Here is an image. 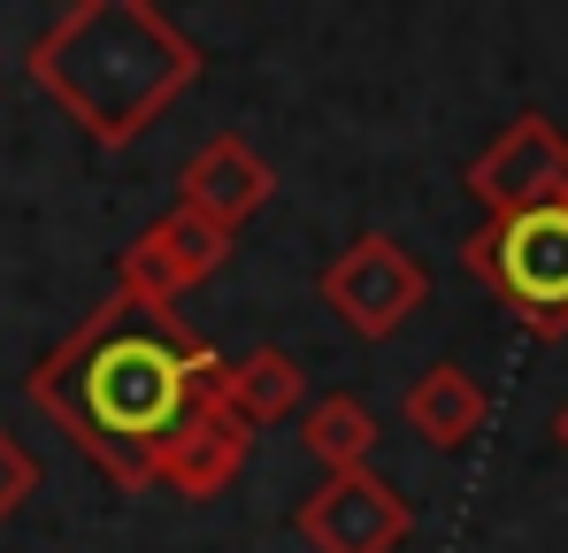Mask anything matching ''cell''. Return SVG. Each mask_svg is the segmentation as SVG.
Returning a JSON list of instances; mask_svg holds the SVG:
<instances>
[{
    "instance_id": "1",
    "label": "cell",
    "mask_w": 568,
    "mask_h": 553,
    "mask_svg": "<svg viewBox=\"0 0 568 553\" xmlns=\"http://www.w3.org/2000/svg\"><path fill=\"white\" fill-rule=\"evenodd\" d=\"M215 369L223 354L185 315L115 292L23 376V392L115 492H146L178 423L215 392Z\"/></svg>"
},
{
    "instance_id": "2",
    "label": "cell",
    "mask_w": 568,
    "mask_h": 553,
    "mask_svg": "<svg viewBox=\"0 0 568 553\" xmlns=\"http://www.w3.org/2000/svg\"><path fill=\"white\" fill-rule=\"evenodd\" d=\"M23 70L93 147H131L200 86L207 54L154 0H78L31 39Z\"/></svg>"
},
{
    "instance_id": "3",
    "label": "cell",
    "mask_w": 568,
    "mask_h": 553,
    "mask_svg": "<svg viewBox=\"0 0 568 553\" xmlns=\"http://www.w3.org/2000/svg\"><path fill=\"white\" fill-rule=\"evenodd\" d=\"M476 284H491L530 339H568V208L484 223L462 247Z\"/></svg>"
},
{
    "instance_id": "4",
    "label": "cell",
    "mask_w": 568,
    "mask_h": 553,
    "mask_svg": "<svg viewBox=\"0 0 568 553\" xmlns=\"http://www.w3.org/2000/svg\"><path fill=\"white\" fill-rule=\"evenodd\" d=\"M315 292H323V308H331L354 339H399V331L415 323V308L430 300V276H423V262H415L399 239L369 231V239H354L331 270L315 276Z\"/></svg>"
},
{
    "instance_id": "5",
    "label": "cell",
    "mask_w": 568,
    "mask_h": 553,
    "mask_svg": "<svg viewBox=\"0 0 568 553\" xmlns=\"http://www.w3.org/2000/svg\"><path fill=\"white\" fill-rule=\"evenodd\" d=\"M469 200L484 208V223L507 215H538V208H568V131L554 115H515L484 154L469 162Z\"/></svg>"
},
{
    "instance_id": "6",
    "label": "cell",
    "mask_w": 568,
    "mask_h": 553,
    "mask_svg": "<svg viewBox=\"0 0 568 553\" xmlns=\"http://www.w3.org/2000/svg\"><path fill=\"white\" fill-rule=\"evenodd\" d=\"M292 531L315 553H399L415 539V507H407L399 484H384L377 469H354V476H323L300 500Z\"/></svg>"
},
{
    "instance_id": "7",
    "label": "cell",
    "mask_w": 568,
    "mask_h": 553,
    "mask_svg": "<svg viewBox=\"0 0 568 553\" xmlns=\"http://www.w3.org/2000/svg\"><path fill=\"white\" fill-rule=\"evenodd\" d=\"M231 247H239V239H223V231H207L200 215L170 208V215H154V223L115 254V292L139 300V308H170V315H178V300L200 292L207 276L223 270Z\"/></svg>"
},
{
    "instance_id": "8",
    "label": "cell",
    "mask_w": 568,
    "mask_h": 553,
    "mask_svg": "<svg viewBox=\"0 0 568 553\" xmlns=\"http://www.w3.org/2000/svg\"><path fill=\"white\" fill-rule=\"evenodd\" d=\"M270 192H277V170H270L239 131H215V139L185 162V178H178V208L200 215L207 231L239 239V231L270 208Z\"/></svg>"
},
{
    "instance_id": "9",
    "label": "cell",
    "mask_w": 568,
    "mask_h": 553,
    "mask_svg": "<svg viewBox=\"0 0 568 553\" xmlns=\"http://www.w3.org/2000/svg\"><path fill=\"white\" fill-rule=\"evenodd\" d=\"M246 454H254V431H246L215 392H207L185 423H178V439L162 446L154 484H170L178 500H215V492H231V476L246 469Z\"/></svg>"
},
{
    "instance_id": "10",
    "label": "cell",
    "mask_w": 568,
    "mask_h": 553,
    "mask_svg": "<svg viewBox=\"0 0 568 553\" xmlns=\"http://www.w3.org/2000/svg\"><path fill=\"white\" fill-rule=\"evenodd\" d=\"M399 415H407V431H415L430 454H454V446H469L476 431H484L491 400H484V384H476L462 362H430L399 392Z\"/></svg>"
},
{
    "instance_id": "11",
    "label": "cell",
    "mask_w": 568,
    "mask_h": 553,
    "mask_svg": "<svg viewBox=\"0 0 568 553\" xmlns=\"http://www.w3.org/2000/svg\"><path fill=\"white\" fill-rule=\"evenodd\" d=\"M215 400H223L246 431H270V423H284V415H300L307 369L292 362L284 346H254V354H239V362L215 369Z\"/></svg>"
},
{
    "instance_id": "12",
    "label": "cell",
    "mask_w": 568,
    "mask_h": 553,
    "mask_svg": "<svg viewBox=\"0 0 568 553\" xmlns=\"http://www.w3.org/2000/svg\"><path fill=\"white\" fill-rule=\"evenodd\" d=\"M300 446H307V461L323 476H354V469H369V454H377V415L354 392H323L300 415Z\"/></svg>"
},
{
    "instance_id": "13",
    "label": "cell",
    "mask_w": 568,
    "mask_h": 553,
    "mask_svg": "<svg viewBox=\"0 0 568 553\" xmlns=\"http://www.w3.org/2000/svg\"><path fill=\"white\" fill-rule=\"evenodd\" d=\"M39 476H47V469H39V454H31V446L0 423V523H16V515H23V500L39 492Z\"/></svg>"
},
{
    "instance_id": "14",
    "label": "cell",
    "mask_w": 568,
    "mask_h": 553,
    "mask_svg": "<svg viewBox=\"0 0 568 553\" xmlns=\"http://www.w3.org/2000/svg\"><path fill=\"white\" fill-rule=\"evenodd\" d=\"M554 439H561V454H568V408H561V415H554Z\"/></svg>"
}]
</instances>
